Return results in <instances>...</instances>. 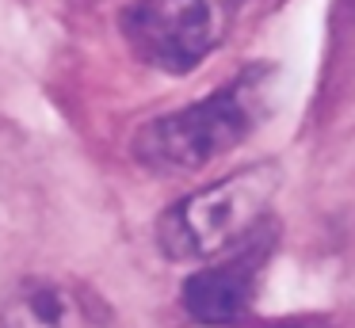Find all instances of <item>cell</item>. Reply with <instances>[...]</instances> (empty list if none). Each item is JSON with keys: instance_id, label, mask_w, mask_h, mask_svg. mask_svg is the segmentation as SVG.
Listing matches in <instances>:
<instances>
[{"instance_id": "3", "label": "cell", "mask_w": 355, "mask_h": 328, "mask_svg": "<svg viewBox=\"0 0 355 328\" xmlns=\"http://www.w3.org/2000/svg\"><path fill=\"white\" fill-rule=\"evenodd\" d=\"M119 31L138 61L184 76L214 50L222 19L210 0H134L119 12Z\"/></svg>"}, {"instance_id": "4", "label": "cell", "mask_w": 355, "mask_h": 328, "mask_svg": "<svg viewBox=\"0 0 355 328\" xmlns=\"http://www.w3.org/2000/svg\"><path fill=\"white\" fill-rule=\"evenodd\" d=\"M275 244H279V225L268 218L241 244L222 252V259L195 271L180 290L187 317L199 320V325H230V320H237L252 305L256 290L263 282V271L275 256Z\"/></svg>"}, {"instance_id": "1", "label": "cell", "mask_w": 355, "mask_h": 328, "mask_svg": "<svg viewBox=\"0 0 355 328\" xmlns=\"http://www.w3.org/2000/svg\"><path fill=\"white\" fill-rule=\"evenodd\" d=\"M271 84H275L271 65H248L214 96L141 122L130 137L134 160L153 175H187L207 168L210 160L237 149L268 119Z\"/></svg>"}, {"instance_id": "2", "label": "cell", "mask_w": 355, "mask_h": 328, "mask_svg": "<svg viewBox=\"0 0 355 328\" xmlns=\"http://www.w3.org/2000/svg\"><path fill=\"white\" fill-rule=\"evenodd\" d=\"M279 183H283V172L275 160L237 168L172 202L157 221V244L164 256L180 264L222 256L268 221Z\"/></svg>"}, {"instance_id": "5", "label": "cell", "mask_w": 355, "mask_h": 328, "mask_svg": "<svg viewBox=\"0 0 355 328\" xmlns=\"http://www.w3.org/2000/svg\"><path fill=\"white\" fill-rule=\"evenodd\" d=\"M0 328H96V302L62 282H24L0 313Z\"/></svg>"}]
</instances>
